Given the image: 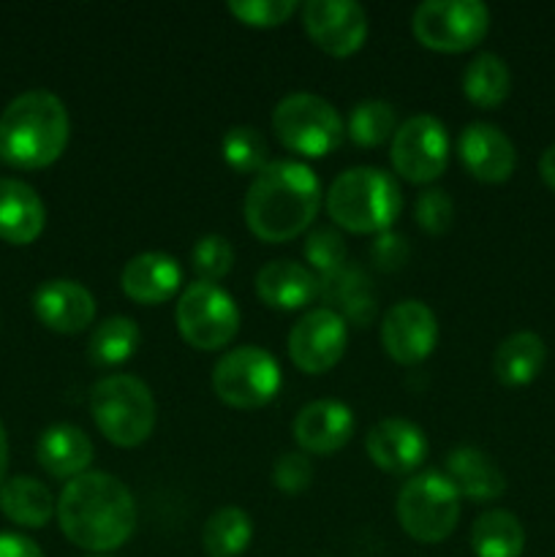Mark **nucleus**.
Masks as SVG:
<instances>
[{"label":"nucleus","instance_id":"6","mask_svg":"<svg viewBox=\"0 0 555 557\" xmlns=\"http://www.w3.org/2000/svg\"><path fill=\"white\" fill-rule=\"evenodd\" d=\"M397 522L419 544H441L460 520V493L441 471L408 479L397 493Z\"/></svg>","mask_w":555,"mask_h":557},{"label":"nucleus","instance_id":"32","mask_svg":"<svg viewBox=\"0 0 555 557\" xmlns=\"http://www.w3.org/2000/svg\"><path fill=\"white\" fill-rule=\"evenodd\" d=\"M234 264V248L223 234H205L196 239L190 248V267L199 275V281L218 283L232 272Z\"/></svg>","mask_w":555,"mask_h":557},{"label":"nucleus","instance_id":"10","mask_svg":"<svg viewBox=\"0 0 555 557\" xmlns=\"http://www.w3.org/2000/svg\"><path fill=\"white\" fill-rule=\"evenodd\" d=\"M411 30L435 52H468L490 30V9L479 0H428L417 5Z\"/></svg>","mask_w":555,"mask_h":557},{"label":"nucleus","instance_id":"3","mask_svg":"<svg viewBox=\"0 0 555 557\" xmlns=\"http://www.w3.org/2000/svg\"><path fill=\"white\" fill-rule=\"evenodd\" d=\"M71 120L49 90H27L0 114V158L16 169H44L63 156Z\"/></svg>","mask_w":555,"mask_h":557},{"label":"nucleus","instance_id":"26","mask_svg":"<svg viewBox=\"0 0 555 557\" xmlns=\"http://www.w3.org/2000/svg\"><path fill=\"white\" fill-rule=\"evenodd\" d=\"M471 549L477 557H522L526 528L506 509L484 511L471 528Z\"/></svg>","mask_w":555,"mask_h":557},{"label":"nucleus","instance_id":"13","mask_svg":"<svg viewBox=\"0 0 555 557\" xmlns=\"http://www.w3.org/2000/svg\"><path fill=\"white\" fill-rule=\"evenodd\" d=\"M303 22L316 47L332 58H348L368 38V14L354 0H308Z\"/></svg>","mask_w":555,"mask_h":557},{"label":"nucleus","instance_id":"39","mask_svg":"<svg viewBox=\"0 0 555 557\" xmlns=\"http://www.w3.org/2000/svg\"><path fill=\"white\" fill-rule=\"evenodd\" d=\"M539 174H542L544 185L555 190V141L539 158Z\"/></svg>","mask_w":555,"mask_h":557},{"label":"nucleus","instance_id":"1","mask_svg":"<svg viewBox=\"0 0 555 557\" xmlns=\"http://www.w3.org/2000/svg\"><path fill=\"white\" fill-rule=\"evenodd\" d=\"M54 515L63 536L87 553H114L136 528L134 495L118 476L103 471L71 479Z\"/></svg>","mask_w":555,"mask_h":557},{"label":"nucleus","instance_id":"34","mask_svg":"<svg viewBox=\"0 0 555 557\" xmlns=\"http://www.w3.org/2000/svg\"><path fill=\"white\" fill-rule=\"evenodd\" d=\"M414 215H417V223L428 234H446L452 221H455V205H452L446 190L430 188L419 194L417 205H414Z\"/></svg>","mask_w":555,"mask_h":557},{"label":"nucleus","instance_id":"40","mask_svg":"<svg viewBox=\"0 0 555 557\" xmlns=\"http://www.w3.org/2000/svg\"><path fill=\"white\" fill-rule=\"evenodd\" d=\"M5 468H9V438H5V430L0 424V484H3Z\"/></svg>","mask_w":555,"mask_h":557},{"label":"nucleus","instance_id":"16","mask_svg":"<svg viewBox=\"0 0 555 557\" xmlns=\"http://www.w3.org/2000/svg\"><path fill=\"white\" fill-rule=\"evenodd\" d=\"M33 310L47 330L60 335H79L96 319V299L82 283L54 277L36 288Z\"/></svg>","mask_w":555,"mask_h":557},{"label":"nucleus","instance_id":"14","mask_svg":"<svg viewBox=\"0 0 555 557\" xmlns=\"http://www.w3.org/2000/svg\"><path fill=\"white\" fill-rule=\"evenodd\" d=\"M439 341L435 313L419 299H403L381 321V346L397 364H419L433 354Z\"/></svg>","mask_w":555,"mask_h":557},{"label":"nucleus","instance_id":"29","mask_svg":"<svg viewBox=\"0 0 555 557\" xmlns=\"http://www.w3.org/2000/svg\"><path fill=\"white\" fill-rule=\"evenodd\" d=\"M254 539V522L237 506H223L207 520L201 544L207 557H239Z\"/></svg>","mask_w":555,"mask_h":557},{"label":"nucleus","instance_id":"20","mask_svg":"<svg viewBox=\"0 0 555 557\" xmlns=\"http://www.w3.org/2000/svg\"><path fill=\"white\" fill-rule=\"evenodd\" d=\"M319 277L292 259L267 261L256 275V294L267 308L303 310L319 294Z\"/></svg>","mask_w":555,"mask_h":557},{"label":"nucleus","instance_id":"27","mask_svg":"<svg viewBox=\"0 0 555 557\" xmlns=\"http://www.w3.org/2000/svg\"><path fill=\"white\" fill-rule=\"evenodd\" d=\"M511 90V74L504 58L482 52L462 71V92L471 103L482 109H495L506 101Z\"/></svg>","mask_w":555,"mask_h":557},{"label":"nucleus","instance_id":"25","mask_svg":"<svg viewBox=\"0 0 555 557\" xmlns=\"http://www.w3.org/2000/svg\"><path fill=\"white\" fill-rule=\"evenodd\" d=\"M0 511L14 525L44 528L58 511L47 484L33 476H14L0 484Z\"/></svg>","mask_w":555,"mask_h":557},{"label":"nucleus","instance_id":"30","mask_svg":"<svg viewBox=\"0 0 555 557\" xmlns=\"http://www.w3.org/2000/svg\"><path fill=\"white\" fill-rule=\"evenodd\" d=\"M348 136L354 145L359 147H379L386 139H392L397 131L395 109L386 101L370 98V101H359L348 114Z\"/></svg>","mask_w":555,"mask_h":557},{"label":"nucleus","instance_id":"22","mask_svg":"<svg viewBox=\"0 0 555 557\" xmlns=\"http://www.w3.org/2000/svg\"><path fill=\"white\" fill-rule=\"evenodd\" d=\"M47 223V210L36 190L22 180H0V239L30 245Z\"/></svg>","mask_w":555,"mask_h":557},{"label":"nucleus","instance_id":"37","mask_svg":"<svg viewBox=\"0 0 555 557\" xmlns=\"http://www.w3.org/2000/svg\"><path fill=\"white\" fill-rule=\"evenodd\" d=\"M375 261H379L381 267H386V270H395V267H400L403 261H406L408 256V248L400 243V237L392 232H384L379 239H375Z\"/></svg>","mask_w":555,"mask_h":557},{"label":"nucleus","instance_id":"9","mask_svg":"<svg viewBox=\"0 0 555 557\" xmlns=\"http://www.w3.org/2000/svg\"><path fill=\"white\" fill-rule=\"evenodd\" d=\"M174 321L188 346L199 351H218L237 335L239 310L218 283L196 281L180 294Z\"/></svg>","mask_w":555,"mask_h":557},{"label":"nucleus","instance_id":"38","mask_svg":"<svg viewBox=\"0 0 555 557\" xmlns=\"http://www.w3.org/2000/svg\"><path fill=\"white\" fill-rule=\"evenodd\" d=\"M0 557H44L33 539L20 533H0Z\"/></svg>","mask_w":555,"mask_h":557},{"label":"nucleus","instance_id":"11","mask_svg":"<svg viewBox=\"0 0 555 557\" xmlns=\"http://www.w3.org/2000/svg\"><path fill=\"white\" fill-rule=\"evenodd\" d=\"M392 166L414 185L433 183L449 163V134L433 114H414L392 136Z\"/></svg>","mask_w":555,"mask_h":557},{"label":"nucleus","instance_id":"2","mask_svg":"<svg viewBox=\"0 0 555 557\" xmlns=\"http://www.w3.org/2000/svg\"><path fill=\"white\" fill-rule=\"evenodd\" d=\"M321 183L299 161H270L245 194V223L264 243H288L313 223Z\"/></svg>","mask_w":555,"mask_h":557},{"label":"nucleus","instance_id":"7","mask_svg":"<svg viewBox=\"0 0 555 557\" xmlns=\"http://www.w3.org/2000/svg\"><path fill=\"white\" fill-rule=\"evenodd\" d=\"M272 131L283 147L305 158H324L343 141V120L326 98L292 92L272 109Z\"/></svg>","mask_w":555,"mask_h":557},{"label":"nucleus","instance_id":"19","mask_svg":"<svg viewBox=\"0 0 555 557\" xmlns=\"http://www.w3.org/2000/svg\"><path fill=\"white\" fill-rule=\"evenodd\" d=\"M180 283H183V270H180L177 259L169 253H139L131 261H125L123 272H120V286H123L125 297H131L139 305H163L177 294Z\"/></svg>","mask_w":555,"mask_h":557},{"label":"nucleus","instance_id":"18","mask_svg":"<svg viewBox=\"0 0 555 557\" xmlns=\"http://www.w3.org/2000/svg\"><path fill=\"white\" fill-rule=\"evenodd\" d=\"M354 413L341 400H313L294 417L292 435L305 455H335L351 441Z\"/></svg>","mask_w":555,"mask_h":557},{"label":"nucleus","instance_id":"8","mask_svg":"<svg viewBox=\"0 0 555 557\" xmlns=\"http://www.w3.org/2000/svg\"><path fill=\"white\" fill-rule=\"evenodd\" d=\"M281 364L270 351L256 346L234 348L218 359L212 370V389L237 411H254L267 406L281 389Z\"/></svg>","mask_w":555,"mask_h":557},{"label":"nucleus","instance_id":"17","mask_svg":"<svg viewBox=\"0 0 555 557\" xmlns=\"http://www.w3.org/2000/svg\"><path fill=\"white\" fill-rule=\"evenodd\" d=\"M457 152L462 166L482 183H506L515 174V145L493 123H468L457 139Z\"/></svg>","mask_w":555,"mask_h":557},{"label":"nucleus","instance_id":"12","mask_svg":"<svg viewBox=\"0 0 555 557\" xmlns=\"http://www.w3.org/2000/svg\"><path fill=\"white\" fill-rule=\"evenodd\" d=\"M348 330L341 313L330 308L308 310L288 335V357L303 373L319 375L335 368L346 354Z\"/></svg>","mask_w":555,"mask_h":557},{"label":"nucleus","instance_id":"33","mask_svg":"<svg viewBox=\"0 0 555 557\" xmlns=\"http://www.w3.org/2000/svg\"><path fill=\"white\" fill-rule=\"evenodd\" d=\"M229 14L250 27H278L297 11L294 0H229Z\"/></svg>","mask_w":555,"mask_h":557},{"label":"nucleus","instance_id":"36","mask_svg":"<svg viewBox=\"0 0 555 557\" xmlns=\"http://www.w3.org/2000/svg\"><path fill=\"white\" fill-rule=\"evenodd\" d=\"M313 482V462L305 451H286L283 457H278L275 468H272V484L283 493L294 495L303 493Z\"/></svg>","mask_w":555,"mask_h":557},{"label":"nucleus","instance_id":"23","mask_svg":"<svg viewBox=\"0 0 555 557\" xmlns=\"http://www.w3.org/2000/svg\"><path fill=\"white\" fill-rule=\"evenodd\" d=\"M36 460L49 476L76 479L92 462V441L76 424H52L36 444Z\"/></svg>","mask_w":555,"mask_h":557},{"label":"nucleus","instance_id":"15","mask_svg":"<svg viewBox=\"0 0 555 557\" xmlns=\"http://www.w3.org/2000/svg\"><path fill=\"white\" fill-rule=\"evenodd\" d=\"M365 451L381 471L392 476H408L428 457V438L408 419H381L365 435Z\"/></svg>","mask_w":555,"mask_h":557},{"label":"nucleus","instance_id":"24","mask_svg":"<svg viewBox=\"0 0 555 557\" xmlns=\"http://www.w3.org/2000/svg\"><path fill=\"white\" fill-rule=\"evenodd\" d=\"M547 362V346L536 332H511L493 354V373L504 386H528Z\"/></svg>","mask_w":555,"mask_h":557},{"label":"nucleus","instance_id":"31","mask_svg":"<svg viewBox=\"0 0 555 557\" xmlns=\"http://www.w3.org/2000/svg\"><path fill=\"white\" fill-rule=\"evenodd\" d=\"M221 152L229 169H234L239 174H259L270 163L267 161L270 147H267V139L261 136V131L254 128V125H232L223 134Z\"/></svg>","mask_w":555,"mask_h":557},{"label":"nucleus","instance_id":"4","mask_svg":"<svg viewBox=\"0 0 555 557\" xmlns=\"http://www.w3.org/2000/svg\"><path fill=\"white\" fill-rule=\"evenodd\" d=\"M403 210L400 185L375 166H354L337 174L326 190V212L351 234L390 232Z\"/></svg>","mask_w":555,"mask_h":557},{"label":"nucleus","instance_id":"5","mask_svg":"<svg viewBox=\"0 0 555 557\" xmlns=\"http://www.w3.org/2000/svg\"><path fill=\"white\" fill-rule=\"evenodd\" d=\"M90 413L103 438L120 449L141 446L156 428V400L136 375H103L90 392Z\"/></svg>","mask_w":555,"mask_h":557},{"label":"nucleus","instance_id":"28","mask_svg":"<svg viewBox=\"0 0 555 557\" xmlns=\"http://www.w3.org/2000/svg\"><path fill=\"white\" fill-rule=\"evenodd\" d=\"M141 343L139 324L128 315H109L92 330L87 351L98 368H114V364L128 362Z\"/></svg>","mask_w":555,"mask_h":557},{"label":"nucleus","instance_id":"21","mask_svg":"<svg viewBox=\"0 0 555 557\" xmlns=\"http://www.w3.org/2000/svg\"><path fill=\"white\" fill-rule=\"evenodd\" d=\"M446 476L455 484L460 498L488 504L506 493V476L498 462L477 446H457L446 455Z\"/></svg>","mask_w":555,"mask_h":557},{"label":"nucleus","instance_id":"35","mask_svg":"<svg viewBox=\"0 0 555 557\" xmlns=\"http://www.w3.org/2000/svg\"><path fill=\"white\" fill-rule=\"evenodd\" d=\"M305 256L319 272L335 275L346 259V245H343L341 234L332 232V228H316L305 243Z\"/></svg>","mask_w":555,"mask_h":557}]
</instances>
